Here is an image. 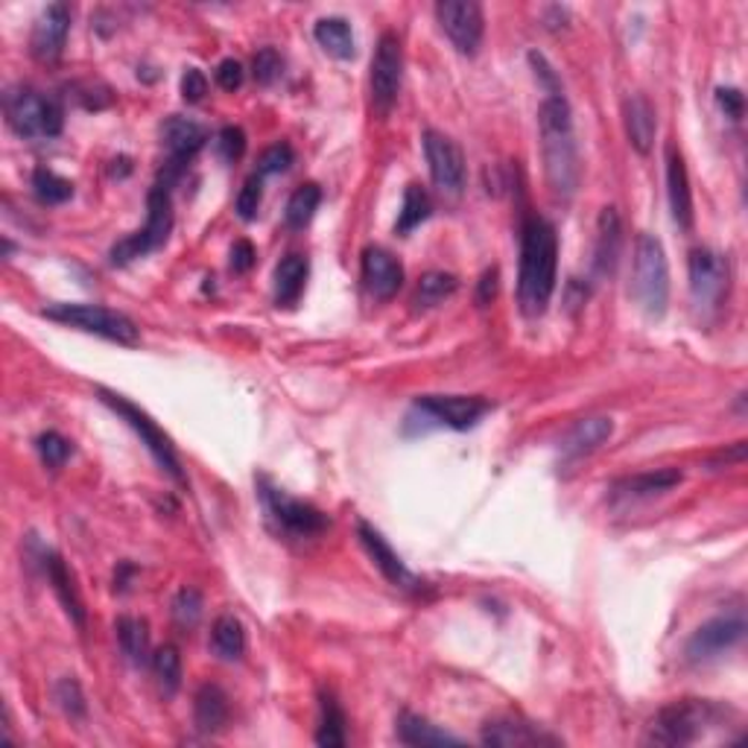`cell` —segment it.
<instances>
[{
	"label": "cell",
	"mask_w": 748,
	"mask_h": 748,
	"mask_svg": "<svg viewBox=\"0 0 748 748\" xmlns=\"http://www.w3.org/2000/svg\"><path fill=\"white\" fill-rule=\"evenodd\" d=\"M319 202H322V191H319V184L308 182L296 188L287 202V211H284V220L290 225L292 232H301L304 225H310V220L317 216Z\"/></svg>",
	"instance_id": "cell-34"
},
{
	"label": "cell",
	"mask_w": 748,
	"mask_h": 748,
	"mask_svg": "<svg viewBox=\"0 0 748 748\" xmlns=\"http://www.w3.org/2000/svg\"><path fill=\"white\" fill-rule=\"evenodd\" d=\"M44 317L58 324H71L76 331L117 342V345H138L141 342V331L132 319L120 310L103 308V304H51V308H44Z\"/></svg>",
	"instance_id": "cell-6"
},
{
	"label": "cell",
	"mask_w": 748,
	"mask_h": 748,
	"mask_svg": "<svg viewBox=\"0 0 748 748\" xmlns=\"http://www.w3.org/2000/svg\"><path fill=\"white\" fill-rule=\"evenodd\" d=\"M135 576V567L132 565H120V570H117L115 574V590H126L129 588V579H132Z\"/></svg>",
	"instance_id": "cell-51"
},
{
	"label": "cell",
	"mask_w": 748,
	"mask_h": 748,
	"mask_svg": "<svg viewBox=\"0 0 748 748\" xmlns=\"http://www.w3.org/2000/svg\"><path fill=\"white\" fill-rule=\"evenodd\" d=\"M284 71V58L281 53L275 51V47H260L252 58V74L258 79L260 85H273Z\"/></svg>",
	"instance_id": "cell-43"
},
{
	"label": "cell",
	"mask_w": 748,
	"mask_h": 748,
	"mask_svg": "<svg viewBox=\"0 0 748 748\" xmlns=\"http://www.w3.org/2000/svg\"><path fill=\"white\" fill-rule=\"evenodd\" d=\"M400 79H404V51L400 39L395 33H383L372 58V106L377 115H389L400 94Z\"/></svg>",
	"instance_id": "cell-12"
},
{
	"label": "cell",
	"mask_w": 748,
	"mask_h": 748,
	"mask_svg": "<svg viewBox=\"0 0 748 748\" xmlns=\"http://www.w3.org/2000/svg\"><path fill=\"white\" fill-rule=\"evenodd\" d=\"M296 161V152H292L290 143H273V147H267L264 150V156H260L258 161V175L264 179V175H275V173H284V170H290V164Z\"/></svg>",
	"instance_id": "cell-44"
},
{
	"label": "cell",
	"mask_w": 748,
	"mask_h": 748,
	"mask_svg": "<svg viewBox=\"0 0 748 748\" xmlns=\"http://www.w3.org/2000/svg\"><path fill=\"white\" fill-rule=\"evenodd\" d=\"M719 707L710 702H696V698H684L675 705H666L661 714L649 725V742L655 746H691L705 734L707 725L719 719Z\"/></svg>",
	"instance_id": "cell-7"
},
{
	"label": "cell",
	"mask_w": 748,
	"mask_h": 748,
	"mask_svg": "<svg viewBox=\"0 0 748 748\" xmlns=\"http://www.w3.org/2000/svg\"><path fill=\"white\" fill-rule=\"evenodd\" d=\"M716 103L725 111V117H731V120H740L742 111H746V97H742L740 88H719Z\"/></svg>",
	"instance_id": "cell-48"
},
{
	"label": "cell",
	"mask_w": 748,
	"mask_h": 748,
	"mask_svg": "<svg viewBox=\"0 0 748 748\" xmlns=\"http://www.w3.org/2000/svg\"><path fill=\"white\" fill-rule=\"evenodd\" d=\"M742 638H746V617H742V611L714 617V620L702 623L691 634V641L684 647V655H687L691 664H707V661H716L725 652H731Z\"/></svg>",
	"instance_id": "cell-13"
},
{
	"label": "cell",
	"mask_w": 748,
	"mask_h": 748,
	"mask_svg": "<svg viewBox=\"0 0 748 748\" xmlns=\"http://www.w3.org/2000/svg\"><path fill=\"white\" fill-rule=\"evenodd\" d=\"M71 18H74V12L67 3H51L39 15V21L33 24V35H30V53L39 62H53V58L62 56L67 33H71Z\"/></svg>",
	"instance_id": "cell-18"
},
{
	"label": "cell",
	"mask_w": 748,
	"mask_h": 748,
	"mask_svg": "<svg viewBox=\"0 0 748 748\" xmlns=\"http://www.w3.org/2000/svg\"><path fill=\"white\" fill-rule=\"evenodd\" d=\"M170 232H173V200H170V188L156 182L150 188V196H147V225H143L141 232L129 234L120 243H115L111 252H108V258H111L115 267H126V264H132V260L161 249L167 237H170Z\"/></svg>",
	"instance_id": "cell-5"
},
{
	"label": "cell",
	"mask_w": 748,
	"mask_h": 748,
	"mask_svg": "<svg viewBox=\"0 0 748 748\" xmlns=\"http://www.w3.org/2000/svg\"><path fill=\"white\" fill-rule=\"evenodd\" d=\"M152 670H156V678H159V687L164 696H175L179 687H182V655L173 643H164L161 649H156L152 655Z\"/></svg>",
	"instance_id": "cell-37"
},
{
	"label": "cell",
	"mask_w": 748,
	"mask_h": 748,
	"mask_svg": "<svg viewBox=\"0 0 748 748\" xmlns=\"http://www.w3.org/2000/svg\"><path fill=\"white\" fill-rule=\"evenodd\" d=\"M44 574H47V579H51L53 590H56L58 602H62V608L67 611V617H71L79 629H83L85 626L83 597H79V588H76V583H74V574L67 570L62 556H56V553H44Z\"/></svg>",
	"instance_id": "cell-26"
},
{
	"label": "cell",
	"mask_w": 748,
	"mask_h": 748,
	"mask_svg": "<svg viewBox=\"0 0 748 748\" xmlns=\"http://www.w3.org/2000/svg\"><path fill=\"white\" fill-rule=\"evenodd\" d=\"M620 246H623V225L615 209H602L597 223V246H594V273L599 278L615 273L620 260Z\"/></svg>",
	"instance_id": "cell-24"
},
{
	"label": "cell",
	"mask_w": 748,
	"mask_h": 748,
	"mask_svg": "<svg viewBox=\"0 0 748 748\" xmlns=\"http://www.w3.org/2000/svg\"><path fill=\"white\" fill-rule=\"evenodd\" d=\"M228 696L220 684H202L193 698V723L202 734H216L228 723Z\"/></svg>",
	"instance_id": "cell-28"
},
{
	"label": "cell",
	"mask_w": 748,
	"mask_h": 748,
	"mask_svg": "<svg viewBox=\"0 0 748 748\" xmlns=\"http://www.w3.org/2000/svg\"><path fill=\"white\" fill-rule=\"evenodd\" d=\"M632 296L647 317L661 319L670 304V264H666L664 243L655 234L643 232L634 243V273Z\"/></svg>",
	"instance_id": "cell-3"
},
{
	"label": "cell",
	"mask_w": 748,
	"mask_h": 748,
	"mask_svg": "<svg viewBox=\"0 0 748 748\" xmlns=\"http://www.w3.org/2000/svg\"><path fill=\"white\" fill-rule=\"evenodd\" d=\"M623 124H626V135H629V143H632L634 150L641 152V156H649V152H652V143H655V132H658V115H655V106L649 103V97H643V94H632V97L623 103Z\"/></svg>",
	"instance_id": "cell-23"
},
{
	"label": "cell",
	"mask_w": 748,
	"mask_h": 748,
	"mask_svg": "<svg viewBox=\"0 0 748 748\" xmlns=\"http://www.w3.org/2000/svg\"><path fill=\"white\" fill-rule=\"evenodd\" d=\"M97 395H100V400L108 409H111V413H117V416L124 418L126 425L138 432V439L147 445V450H150L152 459L159 462L161 471H164L170 480L184 482L182 459H179V453H175V445L170 441V436H167V432L161 430V427L156 425V421H152V418L147 416L141 407H135L132 400L124 398V395H117V392H111V389H103V386L97 389Z\"/></svg>",
	"instance_id": "cell-8"
},
{
	"label": "cell",
	"mask_w": 748,
	"mask_h": 748,
	"mask_svg": "<svg viewBox=\"0 0 748 748\" xmlns=\"http://www.w3.org/2000/svg\"><path fill=\"white\" fill-rule=\"evenodd\" d=\"M611 432H615V421L606 416H588L583 421H576L570 430L562 436L558 441V448H562V457L565 459H579L588 457L599 445H606L611 439Z\"/></svg>",
	"instance_id": "cell-22"
},
{
	"label": "cell",
	"mask_w": 748,
	"mask_h": 748,
	"mask_svg": "<svg viewBox=\"0 0 748 748\" xmlns=\"http://www.w3.org/2000/svg\"><path fill=\"white\" fill-rule=\"evenodd\" d=\"M459 281L457 275L450 273H427L416 287V296H413V304L416 310H430L436 304H441L445 299H450L457 292Z\"/></svg>",
	"instance_id": "cell-35"
},
{
	"label": "cell",
	"mask_w": 748,
	"mask_h": 748,
	"mask_svg": "<svg viewBox=\"0 0 748 748\" xmlns=\"http://www.w3.org/2000/svg\"><path fill=\"white\" fill-rule=\"evenodd\" d=\"M687 273H691V296L696 310L707 313L716 310L728 296L731 287V269L728 260L714 249H693L691 260H687Z\"/></svg>",
	"instance_id": "cell-11"
},
{
	"label": "cell",
	"mask_w": 748,
	"mask_h": 748,
	"mask_svg": "<svg viewBox=\"0 0 748 748\" xmlns=\"http://www.w3.org/2000/svg\"><path fill=\"white\" fill-rule=\"evenodd\" d=\"M436 18L450 44L457 47L462 56H474L482 44V33H485V18H482L480 3L471 0H441L436 7Z\"/></svg>",
	"instance_id": "cell-14"
},
{
	"label": "cell",
	"mask_w": 748,
	"mask_h": 748,
	"mask_svg": "<svg viewBox=\"0 0 748 748\" xmlns=\"http://www.w3.org/2000/svg\"><path fill=\"white\" fill-rule=\"evenodd\" d=\"M3 115H7L9 129L21 138L39 141V138H56L65 126V111L53 97H44L35 88H7L3 94Z\"/></svg>",
	"instance_id": "cell-4"
},
{
	"label": "cell",
	"mask_w": 748,
	"mask_h": 748,
	"mask_svg": "<svg viewBox=\"0 0 748 748\" xmlns=\"http://www.w3.org/2000/svg\"><path fill=\"white\" fill-rule=\"evenodd\" d=\"M345 710L340 707L333 693H322L319 696V728L317 742L324 748H342L345 746Z\"/></svg>",
	"instance_id": "cell-33"
},
{
	"label": "cell",
	"mask_w": 748,
	"mask_h": 748,
	"mask_svg": "<svg viewBox=\"0 0 748 748\" xmlns=\"http://www.w3.org/2000/svg\"><path fill=\"white\" fill-rule=\"evenodd\" d=\"M216 152H220V159L225 164H234V161L243 159V152H246V132H243L241 126H223L220 135H216Z\"/></svg>",
	"instance_id": "cell-42"
},
{
	"label": "cell",
	"mask_w": 748,
	"mask_h": 748,
	"mask_svg": "<svg viewBox=\"0 0 748 748\" xmlns=\"http://www.w3.org/2000/svg\"><path fill=\"white\" fill-rule=\"evenodd\" d=\"M310 264L304 255H287L281 258V264L275 267V304L278 308H292L299 304L301 292H304V284H308Z\"/></svg>",
	"instance_id": "cell-27"
},
{
	"label": "cell",
	"mask_w": 748,
	"mask_h": 748,
	"mask_svg": "<svg viewBox=\"0 0 748 748\" xmlns=\"http://www.w3.org/2000/svg\"><path fill=\"white\" fill-rule=\"evenodd\" d=\"M115 632L117 643L124 649V655L129 664L143 666L150 661V626H147V620H138V617H117Z\"/></svg>",
	"instance_id": "cell-31"
},
{
	"label": "cell",
	"mask_w": 748,
	"mask_h": 748,
	"mask_svg": "<svg viewBox=\"0 0 748 748\" xmlns=\"http://www.w3.org/2000/svg\"><path fill=\"white\" fill-rule=\"evenodd\" d=\"M211 652H214L220 661H241L243 652H246V629L234 615L216 617L214 629H211Z\"/></svg>",
	"instance_id": "cell-32"
},
{
	"label": "cell",
	"mask_w": 748,
	"mask_h": 748,
	"mask_svg": "<svg viewBox=\"0 0 748 748\" xmlns=\"http://www.w3.org/2000/svg\"><path fill=\"white\" fill-rule=\"evenodd\" d=\"M357 538H360V544L366 547V553H368V558L374 562V567H377V570L386 576V583H392L395 588H400V590H421V588H425V583H421V579H418V576L413 574L407 565H404V558H400L398 553L389 547V541L383 538V535L377 533L372 524L360 521Z\"/></svg>",
	"instance_id": "cell-17"
},
{
	"label": "cell",
	"mask_w": 748,
	"mask_h": 748,
	"mask_svg": "<svg viewBox=\"0 0 748 748\" xmlns=\"http://www.w3.org/2000/svg\"><path fill=\"white\" fill-rule=\"evenodd\" d=\"M33 193L42 205H62L74 196V182H67L53 170H35L33 173Z\"/></svg>",
	"instance_id": "cell-38"
},
{
	"label": "cell",
	"mask_w": 748,
	"mask_h": 748,
	"mask_svg": "<svg viewBox=\"0 0 748 748\" xmlns=\"http://www.w3.org/2000/svg\"><path fill=\"white\" fill-rule=\"evenodd\" d=\"M416 409L450 430H471L482 416H489L494 404L480 395H425L416 400Z\"/></svg>",
	"instance_id": "cell-15"
},
{
	"label": "cell",
	"mask_w": 748,
	"mask_h": 748,
	"mask_svg": "<svg viewBox=\"0 0 748 748\" xmlns=\"http://www.w3.org/2000/svg\"><path fill=\"white\" fill-rule=\"evenodd\" d=\"M558 234L544 216H526L521 228V273H517V304L524 317L535 319L547 310L556 290Z\"/></svg>",
	"instance_id": "cell-1"
},
{
	"label": "cell",
	"mask_w": 748,
	"mask_h": 748,
	"mask_svg": "<svg viewBox=\"0 0 748 748\" xmlns=\"http://www.w3.org/2000/svg\"><path fill=\"white\" fill-rule=\"evenodd\" d=\"M205 141H209V129L202 124H196L191 117H167L161 124V143L167 150V164L159 175V184L173 188V182L182 179V173L196 159V152L205 147Z\"/></svg>",
	"instance_id": "cell-10"
},
{
	"label": "cell",
	"mask_w": 748,
	"mask_h": 748,
	"mask_svg": "<svg viewBox=\"0 0 748 748\" xmlns=\"http://www.w3.org/2000/svg\"><path fill=\"white\" fill-rule=\"evenodd\" d=\"M398 740L404 742V746H459V737L457 734L445 731V728H439V725H432L430 719H425V716L418 714H409V710H404V714L398 716Z\"/></svg>",
	"instance_id": "cell-29"
},
{
	"label": "cell",
	"mask_w": 748,
	"mask_h": 748,
	"mask_svg": "<svg viewBox=\"0 0 748 748\" xmlns=\"http://www.w3.org/2000/svg\"><path fill=\"white\" fill-rule=\"evenodd\" d=\"M53 693H56L58 707H62L67 716H74V719H83V716H85V696H83V687H79V682H76V678H62Z\"/></svg>",
	"instance_id": "cell-45"
},
{
	"label": "cell",
	"mask_w": 748,
	"mask_h": 748,
	"mask_svg": "<svg viewBox=\"0 0 748 748\" xmlns=\"http://www.w3.org/2000/svg\"><path fill=\"white\" fill-rule=\"evenodd\" d=\"M35 450H39V457H42L44 466L58 471V468L65 466L67 459H71V453H74V445H71L62 432L47 430L35 439Z\"/></svg>",
	"instance_id": "cell-39"
},
{
	"label": "cell",
	"mask_w": 748,
	"mask_h": 748,
	"mask_svg": "<svg viewBox=\"0 0 748 748\" xmlns=\"http://www.w3.org/2000/svg\"><path fill=\"white\" fill-rule=\"evenodd\" d=\"M209 94V76L202 74L200 67H188L182 76V97L184 103H200Z\"/></svg>",
	"instance_id": "cell-47"
},
{
	"label": "cell",
	"mask_w": 748,
	"mask_h": 748,
	"mask_svg": "<svg viewBox=\"0 0 748 748\" xmlns=\"http://www.w3.org/2000/svg\"><path fill=\"white\" fill-rule=\"evenodd\" d=\"M260 503L267 509V517L275 524V530L290 538H313V535L328 530V517L317 506H310L304 500L290 498L287 491L273 485L269 480H258Z\"/></svg>",
	"instance_id": "cell-9"
},
{
	"label": "cell",
	"mask_w": 748,
	"mask_h": 748,
	"mask_svg": "<svg viewBox=\"0 0 748 748\" xmlns=\"http://www.w3.org/2000/svg\"><path fill=\"white\" fill-rule=\"evenodd\" d=\"M498 278H500V273L494 267L482 273L480 284H477V304H480V308L491 304V299L498 296V284H500Z\"/></svg>",
	"instance_id": "cell-50"
},
{
	"label": "cell",
	"mask_w": 748,
	"mask_h": 748,
	"mask_svg": "<svg viewBox=\"0 0 748 748\" xmlns=\"http://www.w3.org/2000/svg\"><path fill=\"white\" fill-rule=\"evenodd\" d=\"M363 281H366V290L374 299L389 301L404 287V267L392 252L381 249V246H368L363 252Z\"/></svg>",
	"instance_id": "cell-20"
},
{
	"label": "cell",
	"mask_w": 748,
	"mask_h": 748,
	"mask_svg": "<svg viewBox=\"0 0 748 748\" xmlns=\"http://www.w3.org/2000/svg\"><path fill=\"white\" fill-rule=\"evenodd\" d=\"M255 258H258V252L252 246L249 241H237L232 246V269L234 273H249L255 267Z\"/></svg>",
	"instance_id": "cell-49"
},
{
	"label": "cell",
	"mask_w": 748,
	"mask_h": 748,
	"mask_svg": "<svg viewBox=\"0 0 748 748\" xmlns=\"http://www.w3.org/2000/svg\"><path fill=\"white\" fill-rule=\"evenodd\" d=\"M482 746L494 748H533V746H558V737L547 734L544 728L533 723H524V719H512V716H503V719H491V723L482 725L480 734Z\"/></svg>",
	"instance_id": "cell-19"
},
{
	"label": "cell",
	"mask_w": 748,
	"mask_h": 748,
	"mask_svg": "<svg viewBox=\"0 0 748 748\" xmlns=\"http://www.w3.org/2000/svg\"><path fill=\"white\" fill-rule=\"evenodd\" d=\"M260 202H264V179L258 173H252L246 182H243L241 193H237V214L241 220H255L260 211Z\"/></svg>",
	"instance_id": "cell-41"
},
{
	"label": "cell",
	"mask_w": 748,
	"mask_h": 748,
	"mask_svg": "<svg viewBox=\"0 0 748 748\" xmlns=\"http://www.w3.org/2000/svg\"><path fill=\"white\" fill-rule=\"evenodd\" d=\"M538 132L549 188L562 200H570L579 184V152H576L574 111H570L565 92H553L544 97L538 108Z\"/></svg>",
	"instance_id": "cell-2"
},
{
	"label": "cell",
	"mask_w": 748,
	"mask_h": 748,
	"mask_svg": "<svg viewBox=\"0 0 748 748\" xmlns=\"http://www.w3.org/2000/svg\"><path fill=\"white\" fill-rule=\"evenodd\" d=\"M666 196H670V211L678 228L691 232L693 228V191L691 175L684 156L675 150V143H666Z\"/></svg>",
	"instance_id": "cell-21"
},
{
	"label": "cell",
	"mask_w": 748,
	"mask_h": 748,
	"mask_svg": "<svg viewBox=\"0 0 748 748\" xmlns=\"http://www.w3.org/2000/svg\"><path fill=\"white\" fill-rule=\"evenodd\" d=\"M216 85L223 88V92H237L246 79V71L237 58H223L220 65H216Z\"/></svg>",
	"instance_id": "cell-46"
},
{
	"label": "cell",
	"mask_w": 748,
	"mask_h": 748,
	"mask_svg": "<svg viewBox=\"0 0 748 748\" xmlns=\"http://www.w3.org/2000/svg\"><path fill=\"white\" fill-rule=\"evenodd\" d=\"M684 474L678 468H658V471H647V474L626 477V480L615 482V498L623 500H649L658 494L673 491L675 485H682Z\"/></svg>",
	"instance_id": "cell-25"
},
{
	"label": "cell",
	"mask_w": 748,
	"mask_h": 748,
	"mask_svg": "<svg viewBox=\"0 0 748 748\" xmlns=\"http://www.w3.org/2000/svg\"><path fill=\"white\" fill-rule=\"evenodd\" d=\"M202 594L196 588H182L173 599V620L179 629H196V623L202 620Z\"/></svg>",
	"instance_id": "cell-40"
},
{
	"label": "cell",
	"mask_w": 748,
	"mask_h": 748,
	"mask_svg": "<svg viewBox=\"0 0 748 748\" xmlns=\"http://www.w3.org/2000/svg\"><path fill=\"white\" fill-rule=\"evenodd\" d=\"M432 205L430 196L421 184H407V191H404V205L398 211V220H395V232L398 234H409L413 228L425 223L427 216H430Z\"/></svg>",
	"instance_id": "cell-36"
},
{
	"label": "cell",
	"mask_w": 748,
	"mask_h": 748,
	"mask_svg": "<svg viewBox=\"0 0 748 748\" xmlns=\"http://www.w3.org/2000/svg\"><path fill=\"white\" fill-rule=\"evenodd\" d=\"M425 159L430 167L432 184L445 193H459L466 188V156L459 150V143L448 135L427 129L425 138Z\"/></svg>",
	"instance_id": "cell-16"
},
{
	"label": "cell",
	"mask_w": 748,
	"mask_h": 748,
	"mask_svg": "<svg viewBox=\"0 0 748 748\" xmlns=\"http://www.w3.org/2000/svg\"><path fill=\"white\" fill-rule=\"evenodd\" d=\"M313 39H317V44L322 47L324 53H328V56L340 58V62H345V58H354V53H357V47H354V33H351V24L340 15L319 18L317 26H313Z\"/></svg>",
	"instance_id": "cell-30"
}]
</instances>
